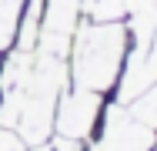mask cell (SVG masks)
I'll list each match as a JSON object with an SVG mask.
<instances>
[{"label":"cell","mask_w":157,"mask_h":151,"mask_svg":"<svg viewBox=\"0 0 157 151\" xmlns=\"http://www.w3.org/2000/svg\"><path fill=\"white\" fill-rule=\"evenodd\" d=\"M127 54V27L121 20H84L70 37V77L77 88L104 94L117 84Z\"/></svg>","instance_id":"1"},{"label":"cell","mask_w":157,"mask_h":151,"mask_svg":"<svg viewBox=\"0 0 157 151\" xmlns=\"http://www.w3.org/2000/svg\"><path fill=\"white\" fill-rule=\"evenodd\" d=\"M104 101L97 91L87 88H74L70 94H63L57 101V111H54V128L60 138H74V141H84L97 124V114H100Z\"/></svg>","instance_id":"2"},{"label":"cell","mask_w":157,"mask_h":151,"mask_svg":"<svg viewBox=\"0 0 157 151\" xmlns=\"http://www.w3.org/2000/svg\"><path fill=\"white\" fill-rule=\"evenodd\" d=\"M100 145L107 151H151L157 145V134L140 124L124 104H110L104 111V134Z\"/></svg>","instance_id":"3"},{"label":"cell","mask_w":157,"mask_h":151,"mask_svg":"<svg viewBox=\"0 0 157 151\" xmlns=\"http://www.w3.org/2000/svg\"><path fill=\"white\" fill-rule=\"evenodd\" d=\"M151 84H157V40L130 51V57L124 64V74L117 77V104H130Z\"/></svg>","instance_id":"4"},{"label":"cell","mask_w":157,"mask_h":151,"mask_svg":"<svg viewBox=\"0 0 157 151\" xmlns=\"http://www.w3.org/2000/svg\"><path fill=\"white\" fill-rule=\"evenodd\" d=\"M24 3L27 0H0V51H7L17 40V27L24 17Z\"/></svg>","instance_id":"5"},{"label":"cell","mask_w":157,"mask_h":151,"mask_svg":"<svg viewBox=\"0 0 157 151\" xmlns=\"http://www.w3.org/2000/svg\"><path fill=\"white\" fill-rule=\"evenodd\" d=\"M80 14L87 20H121L127 14V0H80Z\"/></svg>","instance_id":"6"},{"label":"cell","mask_w":157,"mask_h":151,"mask_svg":"<svg viewBox=\"0 0 157 151\" xmlns=\"http://www.w3.org/2000/svg\"><path fill=\"white\" fill-rule=\"evenodd\" d=\"M124 108L140 121V124H147L151 131H157V84H151L140 97H134V101L124 104Z\"/></svg>","instance_id":"7"},{"label":"cell","mask_w":157,"mask_h":151,"mask_svg":"<svg viewBox=\"0 0 157 151\" xmlns=\"http://www.w3.org/2000/svg\"><path fill=\"white\" fill-rule=\"evenodd\" d=\"M30 151H80V141L74 138H54V141H40V145H30Z\"/></svg>","instance_id":"8"},{"label":"cell","mask_w":157,"mask_h":151,"mask_svg":"<svg viewBox=\"0 0 157 151\" xmlns=\"http://www.w3.org/2000/svg\"><path fill=\"white\" fill-rule=\"evenodd\" d=\"M90 151H107V148H104V145H100V141H97V145H94V148H90Z\"/></svg>","instance_id":"9"}]
</instances>
